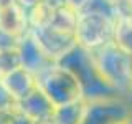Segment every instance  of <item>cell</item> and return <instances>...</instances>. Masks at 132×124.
<instances>
[{
    "mask_svg": "<svg viewBox=\"0 0 132 124\" xmlns=\"http://www.w3.org/2000/svg\"><path fill=\"white\" fill-rule=\"evenodd\" d=\"M91 60L96 66L99 76L111 86L119 96H126L132 86V55L124 51L116 43H107L104 47L89 51Z\"/></svg>",
    "mask_w": 132,
    "mask_h": 124,
    "instance_id": "6da1fadb",
    "label": "cell"
},
{
    "mask_svg": "<svg viewBox=\"0 0 132 124\" xmlns=\"http://www.w3.org/2000/svg\"><path fill=\"white\" fill-rule=\"evenodd\" d=\"M36 86L55 107L84 99L82 88L69 68L55 63L36 76Z\"/></svg>",
    "mask_w": 132,
    "mask_h": 124,
    "instance_id": "7a4b0ae2",
    "label": "cell"
},
{
    "mask_svg": "<svg viewBox=\"0 0 132 124\" xmlns=\"http://www.w3.org/2000/svg\"><path fill=\"white\" fill-rule=\"evenodd\" d=\"M60 65L69 68L78 78L81 88H82V96L86 101H96V99H104V98H112L119 96L111 86L106 84V81L99 76L96 66L91 60L89 51L76 47L69 55H66Z\"/></svg>",
    "mask_w": 132,
    "mask_h": 124,
    "instance_id": "3957f363",
    "label": "cell"
},
{
    "mask_svg": "<svg viewBox=\"0 0 132 124\" xmlns=\"http://www.w3.org/2000/svg\"><path fill=\"white\" fill-rule=\"evenodd\" d=\"M114 22L116 17L99 10L88 8L78 13V22L74 28L78 47L86 51H94L111 43L114 36Z\"/></svg>",
    "mask_w": 132,
    "mask_h": 124,
    "instance_id": "277c9868",
    "label": "cell"
},
{
    "mask_svg": "<svg viewBox=\"0 0 132 124\" xmlns=\"http://www.w3.org/2000/svg\"><path fill=\"white\" fill-rule=\"evenodd\" d=\"M30 35L40 45V48L46 53V56L50 60H53L55 63H60L66 55H69L78 47L74 33L58 30L55 27L30 30Z\"/></svg>",
    "mask_w": 132,
    "mask_h": 124,
    "instance_id": "5b68a950",
    "label": "cell"
},
{
    "mask_svg": "<svg viewBox=\"0 0 132 124\" xmlns=\"http://www.w3.org/2000/svg\"><path fill=\"white\" fill-rule=\"evenodd\" d=\"M132 107L124 96H112L88 101V111L82 124H112L129 118Z\"/></svg>",
    "mask_w": 132,
    "mask_h": 124,
    "instance_id": "8992f818",
    "label": "cell"
},
{
    "mask_svg": "<svg viewBox=\"0 0 132 124\" xmlns=\"http://www.w3.org/2000/svg\"><path fill=\"white\" fill-rule=\"evenodd\" d=\"M16 51H18L20 66L25 68L27 71H30L31 74H35V76L41 74L45 69H48L51 65H55V61L50 60L46 56V53L40 48V45L30 35V32L23 38H20Z\"/></svg>",
    "mask_w": 132,
    "mask_h": 124,
    "instance_id": "52a82bcc",
    "label": "cell"
},
{
    "mask_svg": "<svg viewBox=\"0 0 132 124\" xmlns=\"http://www.w3.org/2000/svg\"><path fill=\"white\" fill-rule=\"evenodd\" d=\"M0 81H2L3 88L7 89V93L15 101V104L22 101L23 98H27L36 88V76L22 66H16L12 71L0 76Z\"/></svg>",
    "mask_w": 132,
    "mask_h": 124,
    "instance_id": "ba28073f",
    "label": "cell"
},
{
    "mask_svg": "<svg viewBox=\"0 0 132 124\" xmlns=\"http://www.w3.org/2000/svg\"><path fill=\"white\" fill-rule=\"evenodd\" d=\"M15 107L22 114H25L27 118H30L31 121H35V122L48 121V119L51 118L53 111H55V106H53L51 101L40 91L38 86H36L27 98H23L22 101L16 103Z\"/></svg>",
    "mask_w": 132,
    "mask_h": 124,
    "instance_id": "9c48e42d",
    "label": "cell"
},
{
    "mask_svg": "<svg viewBox=\"0 0 132 124\" xmlns=\"http://www.w3.org/2000/svg\"><path fill=\"white\" fill-rule=\"evenodd\" d=\"M0 32L15 40L23 38L30 32L27 12L22 7H18L16 3L2 8L0 10Z\"/></svg>",
    "mask_w": 132,
    "mask_h": 124,
    "instance_id": "30bf717a",
    "label": "cell"
},
{
    "mask_svg": "<svg viewBox=\"0 0 132 124\" xmlns=\"http://www.w3.org/2000/svg\"><path fill=\"white\" fill-rule=\"evenodd\" d=\"M88 111V101L79 99L71 104L55 107L50 122L51 124H82Z\"/></svg>",
    "mask_w": 132,
    "mask_h": 124,
    "instance_id": "8fae6325",
    "label": "cell"
},
{
    "mask_svg": "<svg viewBox=\"0 0 132 124\" xmlns=\"http://www.w3.org/2000/svg\"><path fill=\"white\" fill-rule=\"evenodd\" d=\"M112 43L132 55V15H117L114 22Z\"/></svg>",
    "mask_w": 132,
    "mask_h": 124,
    "instance_id": "7c38bea8",
    "label": "cell"
},
{
    "mask_svg": "<svg viewBox=\"0 0 132 124\" xmlns=\"http://www.w3.org/2000/svg\"><path fill=\"white\" fill-rule=\"evenodd\" d=\"M53 10L55 8L50 7L48 3L41 2L36 7L30 8L27 12V18H28V27L30 30H36V28H45L51 23L53 18Z\"/></svg>",
    "mask_w": 132,
    "mask_h": 124,
    "instance_id": "4fadbf2b",
    "label": "cell"
},
{
    "mask_svg": "<svg viewBox=\"0 0 132 124\" xmlns=\"http://www.w3.org/2000/svg\"><path fill=\"white\" fill-rule=\"evenodd\" d=\"M76 22H78V13L73 12L71 8H68L66 5H63V7H58L53 10V18L48 27H55L58 30L74 33Z\"/></svg>",
    "mask_w": 132,
    "mask_h": 124,
    "instance_id": "5bb4252c",
    "label": "cell"
},
{
    "mask_svg": "<svg viewBox=\"0 0 132 124\" xmlns=\"http://www.w3.org/2000/svg\"><path fill=\"white\" fill-rule=\"evenodd\" d=\"M13 107H15V101L7 93V89L3 88L2 81H0V109H13Z\"/></svg>",
    "mask_w": 132,
    "mask_h": 124,
    "instance_id": "9a60e30c",
    "label": "cell"
},
{
    "mask_svg": "<svg viewBox=\"0 0 132 124\" xmlns=\"http://www.w3.org/2000/svg\"><path fill=\"white\" fill-rule=\"evenodd\" d=\"M89 3H91V0H64V5L68 8H71L73 12H76V13L84 12L89 7Z\"/></svg>",
    "mask_w": 132,
    "mask_h": 124,
    "instance_id": "2e32d148",
    "label": "cell"
},
{
    "mask_svg": "<svg viewBox=\"0 0 132 124\" xmlns=\"http://www.w3.org/2000/svg\"><path fill=\"white\" fill-rule=\"evenodd\" d=\"M10 124H38V122H35V121H31L30 118H27L25 114H22L18 109H13V113H12V121Z\"/></svg>",
    "mask_w": 132,
    "mask_h": 124,
    "instance_id": "e0dca14e",
    "label": "cell"
},
{
    "mask_svg": "<svg viewBox=\"0 0 132 124\" xmlns=\"http://www.w3.org/2000/svg\"><path fill=\"white\" fill-rule=\"evenodd\" d=\"M102 2L107 5V8H109L112 13L117 17L119 13H121V7H122V2L124 0H102Z\"/></svg>",
    "mask_w": 132,
    "mask_h": 124,
    "instance_id": "ac0fdd59",
    "label": "cell"
},
{
    "mask_svg": "<svg viewBox=\"0 0 132 124\" xmlns=\"http://www.w3.org/2000/svg\"><path fill=\"white\" fill-rule=\"evenodd\" d=\"M15 2H16V5H18V7H22L25 12H28L30 8L36 7L38 3L43 2V0H15Z\"/></svg>",
    "mask_w": 132,
    "mask_h": 124,
    "instance_id": "d6986e66",
    "label": "cell"
},
{
    "mask_svg": "<svg viewBox=\"0 0 132 124\" xmlns=\"http://www.w3.org/2000/svg\"><path fill=\"white\" fill-rule=\"evenodd\" d=\"M15 109V107H13ZM13 109H0V124H10Z\"/></svg>",
    "mask_w": 132,
    "mask_h": 124,
    "instance_id": "ffe728a7",
    "label": "cell"
},
{
    "mask_svg": "<svg viewBox=\"0 0 132 124\" xmlns=\"http://www.w3.org/2000/svg\"><path fill=\"white\" fill-rule=\"evenodd\" d=\"M121 13L124 15H132V0H124L121 7ZM119 13V15H121Z\"/></svg>",
    "mask_w": 132,
    "mask_h": 124,
    "instance_id": "44dd1931",
    "label": "cell"
},
{
    "mask_svg": "<svg viewBox=\"0 0 132 124\" xmlns=\"http://www.w3.org/2000/svg\"><path fill=\"white\" fill-rule=\"evenodd\" d=\"M45 3H48L50 7L53 8H58V7H63L64 5V0H43Z\"/></svg>",
    "mask_w": 132,
    "mask_h": 124,
    "instance_id": "7402d4cb",
    "label": "cell"
},
{
    "mask_svg": "<svg viewBox=\"0 0 132 124\" xmlns=\"http://www.w3.org/2000/svg\"><path fill=\"white\" fill-rule=\"evenodd\" d=\"M13 3H16L15 0H0V10H2V8H5V7L13 5Z\"/></svg>",
    "mask_w": 132,
    "mask_h": 124,
    "instance_id": "603a6c76",
    "label": "cell"
},
{
    "mask_svg": "<svg viewBox=\"0 0 132 124\" xmlns=\"http://www.w3.org/2000/svg\"><path fill=\"white\" fill-rule=\"evenodd\" d=\"M124 98H126V101L129 103V106L132 107V86L129 88V91H127V93H126V96H124Z\"/></svg>",
    "mask_w": 132,
    "mask_h": 124,
    "instance_id": "cb8c5ba5",
    "label": "cell"
},
{
    "mask_svg": "<svg viewBox=\"0 0 132 124\" xmlns=\"http://www.w3.org/2000/svg\"><path fill=\"white\" fill-rule=\"evenodd\" d=\"M112 124H132V122L129 121V118H126V119H121V121H116Z\"/></svg>",
    "mask_w": 132,
    "mask_h": 124,
    "instance_id": "d4e9b609",
    "label": "cell"
},
{
    "mask_svg": "<svg viewBox=\"0 0 132 124\" xmlns=\"http://www.w3.org/2000/svg\"><path fill=\"white\" fill-rule=\"evenodd\" d=\"M129 121L132 122V109H130V114H129Z\"/></svg>",
    "mask_w": 132,
    "mask_h": 124,
    "instance_id": "484cf974",
    "label": "cell"
}]
</instances>
